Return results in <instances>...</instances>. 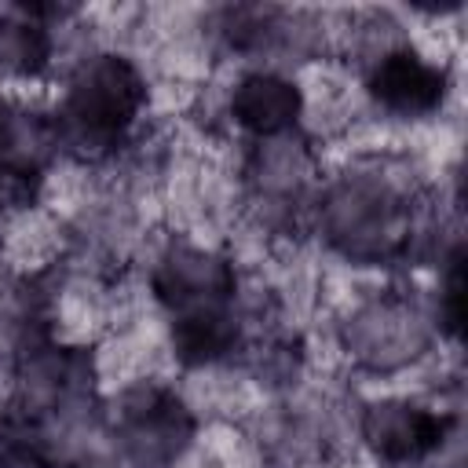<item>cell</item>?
Wrapping results in <instances>:
<instances>
[{
  "label": "cell",
  "instance_id": "obj_1",
  "mask_svg": "<svg viewBox=\"0 0 468 468\" xmlns=\"http://www.w3.org/2000/svg\"><path fill=\"white\" fill-rule=\"evenodd\" d=\"M146 102V84L124 55L88 58L66 95L62 132L77 146H113Z\"/></svg>",
  "mask_w": 468,
  "mask_h": 468
},
{
  "label": "cell",
  "instance_id": "obj_2",
  "mask_svg": "<svg viewBox=\"0 0 468 468\" xmlns=\"http://www.w3.org/2000/svg\"><path fill=\"white\" fill-rule=\"evenodd\" d=\"M450 428H453L450 413H431L402 399L373 402L362 417V435L369 450L388 464H410V461L428 457L431 450L442 446Z\"/></svg>",
  "mask_w": 468,
  "mask_h": 468
},
{
  "label": "cell",
  "instance_id": "obj_3",
  "mask_svg": "<svg viewBox=\"0 0 468 468\" xmlns=\"http://www.w3.org/2000/svg\"><path fill=\"white\" fill-rule=\"evenodd\" d=\"M154 292L176 314L227 307V300L234 296V271L212 252L172 249L154 271Z\"/></svg>",
  "mask_w": 468,
  "mask_h": 468
},
{
  "label": "cell",
  "instance_id": "obj_4",
  "mask_svg": "<svg viewBox=\"0 0 468 468\" xmlns=\"http://www.w3.org/2000/svg\"><path fill=\"white\" fill-rule=\"evenodd\" d=\"M369 95L395 113H431L446 95V69L424 62L410 48H399L373 66Z\"/></svg>",
  "mask_w": 468,
  "mask_h": 468
},
{
  "label": "cell",
  "instance_id": "obj_5",
  "mask_svg": "<svg viewBox=\"0 0 468 468\" xmlns=\"http://www.w3.org/2000/svg\"><path fill=\"white\" fill-rule=\"evenodd\" d=\"M124 424H128V442L139 453V461H168L183 450L190 435V417L183 402L157 388H143L128 399Z\"/></svg>",
  "mask_w": 468,
  "mask_h": 468
},
{
  "label": "cell",
  "instance_id": "obj_6",
  "mask_svg": "<svg viewBox=\"0 0 468 468\" xmlns=\"http://www.w3.org/2000/svg\"><path fill=\"white\" fill-rule=\"evenodd\" d=\"M300 88L274 73H249L230 95L234 121L256 135H274L300 117Z\"/></svg>",
  "mask_w": 468,
  "mask_h": 468
},
{
  "label": "cell",
  "instance_id": "obj_7",
  "mask_svg": "<svg viewBox=\"0 0 468 468\" xmlns=\"http://www.w3.org/2000/svg\"><path fill=\"white\" fill-rule=\"evenodd\" d=\"M238 340V325L234 318L227 314V307H208V311H186V314H176V325H172V344H176V355L186 362V366H205V362H216L223 358Z\"/></svg>",
  "mask_w": 468,
  "mask_h": 468
},
{
  "label": "cell",
  "instance_id": "obj_8",
  "mask_svg": "<svg viewBox=\"0 0 468 468\" xmlns=\"http://www.w3.org/2000/svg\"><path fill=\"white\" fill-rule=\"evenodd\" d=\"M51 40L48 29L29 18L22 7L0 15V69L15 77H37L48 66Z\"/></svg>",
  "mask_w": 468,
  "mask_h": 468
},
{
  "label": "cell",
  "instance_id": "obj_9",
  "mask_svg": "<svg viewBox=\"0 0 468 468\" xmlns=\"http://www.w3.org/2000/svg\"><path fill=\"white\" fill-rule=\"evenodd\" d=\"M51 146L48 124L33 121L26 113H15L0 106V168H26L40 172V154Z\"/></svg>",
  "mask_w": 468,
  "mask_h": 468
},
{
  "label": "cell",
  "instance_id": "obj_10",
  "mask_svg": "<svg viewBox=\"0 0 468 468\" xmlns=\"http://www.w3.org/2000/svg\"><path fill=\"white\" fill-rule=\"evenodd\" d=\"M461 300H464V263H461V249L450 260V274H446V296H442V314H446V329L457 333L461 329Z\"/></svg>",
  "mask_w": 468,
  "mask_h": 468
}]
</instances>
